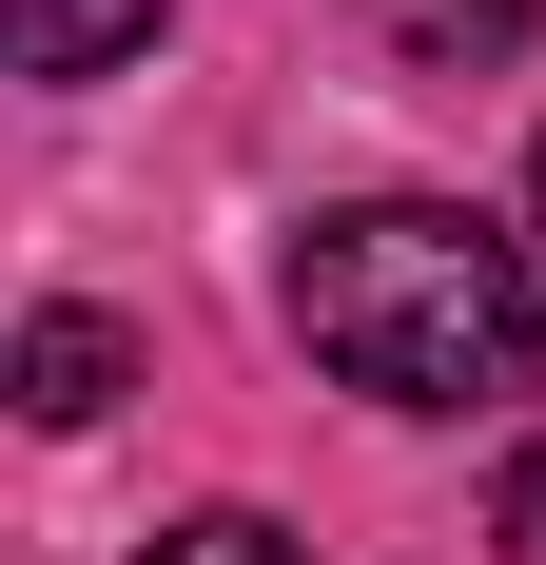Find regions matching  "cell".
Instances as JSON below:
<instances>
[{
	"label": "cell",
	"mask_w": 546,
	"mask_h": 565,
	"mask_svg": "<svg viewBox=\"0 0 546 565\" xmlns=\"http://www.w3.org/2000/svg\"><path fill=\"white\" fill-rule=\"evenodd\" d=\"M293 332L371 409H507L546 391V274L527 234L449 215V195H351L293 234Z\"/></svg>",
	"instance_id": "obj_1"
},
{
	"label": "cell",
	"mask_w": 546,
	"mask_h": 565,
	"mask_svg": "<svg viewBox=\"0 0 546 565\" xmlns=\"http://www.w3.org/2000/svg\"><path fill=\"white\" fill-rule=\"evenodd\" d=\"M117 391H137V332H117V312H40V332H20V409H40V429H98Z\"/></svg>",
	"instance_id": "obj_2"
},
{
	"label": "cell",
	"mask_w": 546,
	"mask_h": 565,
	"mask_svg": "<svg viewBox=\"0 0 546 565\" xmlns=\"http://www.w3.org/2000/svg\"><path fill=\"white\" fill-rule=\"evenodd\" d=\"M527 20H546V0H371V40L410 58V78H507Z\"/></svg>",
	"instance_id": "obj_3"
},
{
	"label": "cell",
	"mask_w": 546,
	"mask_h": 565,
	"mask_svg": "<svg viewBox=\"0 0 546 565\" xmlns=\"http://www.w3.org/2000/svg\"><path fill=\"white\" fill-rule=\"evenodd\" d=\"M0 40H20V78H117L157 40V0H0Z\"/></svg>",
	"instance_id": "obj_4"
},
{
	"label": "cell",
	"mask_w": 546,
	"mask_h": 565,
	"mask_svg": "<svg viewBox=\"0 0 546 565\" xmlns=\"http://www.w3.org/2000/svg\"><path fill=\"white\" fill-rule=\"evenodd\" d=\"M137 565H293V526H273V508H196V526H157Z\"/></svg>",
	"instance_id": "obj_5"
},
{
	"label": "cell",
	"mask_w": 546,
	"mask_h": 565,
	"mask_svg": "<svg viewBox=\"0 0 546 565\" xmlns=\"http://www.w3.org/2000/svg\"><path fill=\"white\" fill-rule=\"evenodd\" d=\"M489 546H507V565H546V429L507 449V488H489Z\"/></svg>",
	"instance_id": "obj_6"
},
{
	"label": "cell",
	"mask_w": 546,
	"mask_h": 565,
	"mask_svg": "<svg viewBox=\"0 0 546 565\" xmlns=\"http://www.w3.org/2000/svg\"><path fill=\"white\" fill-rule=\"evenodd\" d=\"M527 234H546V157H527Z\"/></svg>",
	"instance_id": "obj_7"
}]
</instances>
